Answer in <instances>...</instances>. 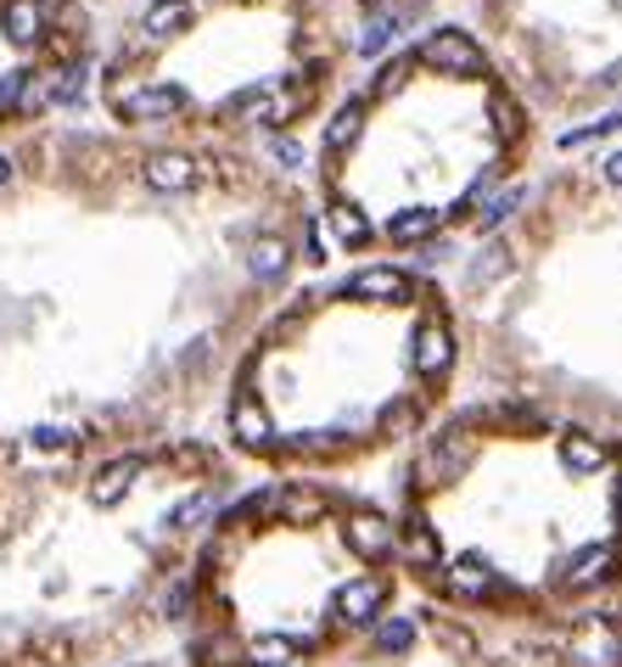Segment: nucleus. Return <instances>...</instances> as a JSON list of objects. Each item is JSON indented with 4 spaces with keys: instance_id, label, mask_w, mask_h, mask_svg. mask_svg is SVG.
I'll return each instance as SVG.
<instances>
[{
    "instance_id": "f257e3e1",
    "label": "nucleus",
    "mask_w": 622,
    "mask_h": 667,
    "mask_svg": "<svg viewBox=\"0 0 622 667\" xmlns=\"http://www.w3.org/2000/svg\"><path fill=\"white\" fill-rule=\"evenodd\" d=\"M415 62L438 68V73H488V57L476 51V39L460 34V28H433V34L421 39Z\"/></svg>"
},
{
    "instance_id": "f03ea898",
    "label": "nucleus",
    "mask_w": 622,
    "mask_h": 667,
    "mask_svg": "<svg viewBox=\"0 0 622 667\" xmlns=\"http://www.w3.org/2000/svg\"><path fill=\"white\" fill-rule=\"evenodd\" d=\"M465 460H471V438L454 426V433H444V438H433V444L421 449V460H415V483H421V488H444V483H454V476H460Z\"/></svg>"
},
{
    "instance_id": "7ed1b4c3",
    "label": "nucleus",
    "mask_w": 622,
    "mask_h": 667,
    "mask_svg": "<svg viewBox=\"0 0 622 667\" xmlns=\"http://www.w3.org/2000/svg\"><path fill=\"white\" fill-rule=\"evenodd\" d=\"M185 107H191V95L180 84H140V90H129L124 102H118V113L129 124H158V118H174Z\"/></svg>"
},
{
    "instance_id": "20e7f679",
    "label": "nucleus",
    "mask_w": 622,
    "mask_h": 667,
    "mask_svg": "<svg viewBox=\"0 0 622 667\" xmlns=\"http://www.w3.org/2000/svg\"><path fill=\"white\" fill-rule=\"evenodd\" d=\"M230 433H235V444L242 449H253V455H269L275 449V426H269V410L258 404V393H235V404H230Z\"/></svg>"
},
{
    "instance_id": "39448f33",
    "label": "nucleus",
    "mask_w": 622,
    "mask_h": 667,
    "mask_svg": "<svg viewBox=\"0 0 622 667\" xmlns=\"http://www.w3.org/2000/svg\"><path fill=\"white\" fill-rule=\"evenodd\" d=\"M617 572V544H589V550H578L566 566H561V589H572V595H584V589H600L606 578Z\"/></svg>"
},
{
    "instance_id": "423d86ee",
    "label": "nucleus",
    "mask_w": 622,
    "mask_h": 667,
    "mask_svg": "<svg viewBox=\"0 0 622 667\" xmlns=\"http://www.w3.org/2000/svg\"><path fill=\"white\" fill-rule=\"evenodd\" d=\"M449 359H454V337H449V325H444V320H426V325L415 331V343H410V365H415V376L438 381V376L449 370Z\"/></svg>"
},
{
    "instance_id": "0eeeda50",
    "label": "nucleus",
    "mask_w": 622,
    "mask_h": 667,
    "mask_svg": "<svg viewBox=\"0 0 622 667\" xmlns=\"http://www.w3.org/2000/svg\"><path fill=\"white\" fill-rule=\"evenodd\" d=\"M343 539L354 555L365 561H381V555H393V528H388V516H376V510H354L343 521Z\"/></svg>"
},
{
    "instance_id": "6e6552de",
    "label": "nucleus",
    "mask_w": 622,
    "mask_h": 667,
    "mask_svg": "<svg viewBox=\"0 0 622 667\" xmlns=\"http://www.w3.org/2000/svg\"><path fill=\"white\" fill-rule=\"evenodd\" d=\"M381 606H388V584H381V578H354V584L337 589V617H343V623H354V629L376 623Z\"/></svg>"
},
{
    "instance_id": "1a4fd4ad",
    "label": "nucleus",
    "mask_w": 622,
    "mask_h": 667,
    "mask_svg": "<svg viewBox=\"0 0 622 667\" xmlns=\"http://www.w3.org/2000/svg\"><path fill=\"white\" fill-rule=\"evenodd\" d=\"M140 471H147V465H140V455H124V460H113V465H102V471H95V483H90V505H118L129 488H135V476Z\"/></svg>"
},
{
    "instance_id": "9d476101",
    "label": "nucleus",
    "mask_w": 622,
    "mask_h": 667,
    "mask_svg": "<svg viewBox=\"0 0 622 667\" xmlns=\"http://www.w3.org/2000/svg\"><path fill=\"white\" fill-rule=\"evenodd\" d=\"M140 174H147L152 191H191L197 185V163H191L185 152H152L147 163H140Z\"/></svg>"
},
{
    "instance_id": "9b49d317",
    "label": "nucleus",
    "mask_w": 622,
    "mask_h": 667,
    "mask_svg": "<svg viewBox=\"0 0 622 667\" xmlns=\"http://www.w3.org/2000/svg\"><path fill=\"white\" fill-rule=\"evenodd\" d=\"M343 292L348 298H370V303H399V298H410V275H399V269H359Z\"/></svg>"
},
{
    "instance_id": "f8f14e48",
    "label": "nucleus",
    "mask_w": 622,
    "mask_h": 667,
    "mask_svg": "<svg viewBox=\"0 0 622 667\" xmlns=\"http://www.w3.org/2000/svg\"><path fill=\"white\" fill-rule=\"evenodd\" d=\"M561 465L566 471H578V476H589V471H606L611 465V449L600 444V438H589V433H561Z\"/></svg>"
},
{
    "instance_id": "ddd939ff",
    "label": "nucleus",
    "mask_w": 622,
    "mask_h": 667,
    "mask_svg": "<svg viewBox=\"0 0 622 667\" xmlns=\"http://www.w3.org/2000/svg\"><path fill=\"white\" fill-rule=\"evenodd\" d=\"M0 28H7L12 45H34V39L45 34V7H39V0H7Z\"/></svg>"
},
{
    "instance_id": "4468645a",
    "label": "nucleus",
    "mask_w": 622,
    "mask_h": 667,
    "mask_svg": "<svg viewBox=\"0 0 622 667\" xmlns=\"http://www.w3.org/2000/svg\"><path fill=\"white\" fill-rule=\"evenodd\" d=\"M404 561L410 566H438L444 561V544H438V533H433V521H426V516H410L404 521Z\"/></svg>"
},
{
    "instance_id": "2eb2a0df",
    "label": "nucleus",
    "mask_w": 622,
    "mask_h": 667,
    "mask_svg": "<svg viewBox=\"0 0 622 667\" xmlns=\"http://www.w3.org/2000/svg\"><path fill=\"white\" fill-rule=\"evenodd\" d=\"M275 510L286 516V521H320L325 516V494L320 488H303V483H292V488H275Z\"/></svg>"
},
{
    "instance_id": "dca6fc26",
    "label": "nucleus",
    "mask_w": 622,
    "mask_h": 667,
    "mask_svg": "<svg viewBox=\"0 0 622 667\" xmlns=\"http://www.w3.org/2000/svg\"><path fill=\"white\" fill-rule=\"evenodd\" d=\"M191 18H197V7H191V0H152V7H147V34H152V39H169V34H180Z\"/></svg>"
},
{
    "instance_id": "f3484780",
    "label": "nucleus",
    "mask_w": 622,
    "mask_h": 667,
    "mask_svg": "<svg viewBox=\"0 0 622 667\" xmlns=\"http://www.w3.org/2000/svg\"><path fill=\"white\" fill-rule=\"evenodd\" d=\"M499 275H510V248L505 242H488L483 253H476V264L465 269V286H471V292H483V286H494Z\"/></svg>"
},
{
    "instance_id": "a211bd4d",
    "label": "nucleus",
    "mask_w": 622,
    "mask_h": 667,
    "mask_svg": "<svg viewBox=\"0 0 622 667\" xmlns=\"http://www.w3.org/2000/svg\"><path fill=\"white\" fill-rule=\"evenodd\" d=\"M286 258H292V253H286L280 235H258L253 253H247V269H253L258 280H280V275H286Z\"/></svg>"
},
{
    "instance_id": "6ab92c4d",
    "label": "nucleus",
    "mask_w": 622,
    "mask_h": 667,
    "mask_svg": "<svg viewBox=\"0 0 622 667\" xmlns=\"http://www.w3.org/2000/svg\"><path fill=\"white\" fill-rule=\"evenodd\" d=\"M325 225H331V235H337V242H348V248H365L370 242V219L354 208V203H337L325 214Z\"/></svg>"
},
{
    "instance_id": "aec40b11",
    "label": "nucleus",
    "mask_w": 622,
    "mask_h": 667,
    "mask_svg": "<svg viewBox=\"0 0 622 667\" xmlns=\"http://www.w3.org/2000/svg\"><path fill=\"white\" fill-rule=\"evenodd\" d=\"M359 129H365V102H348L337 118L325 124V147H331V152H348L354 140H359Z\"/></svg>"
},
{
    "instance_id": "412c9836",
    "label": "nucleus",
    "mask_w": 622,
    "mask_h": 667,
    "mask_svg": "<svg viewBox=\"0 0 622 667\" xmlns=\"http://www.w3.org/2000/svg\"><path fill=\"white\" fill-rule=\"evenodd\" d=\"M399 12H376L370 23H365V34H359V57H381L393 45V34H399Z\"/></svg>"
},
{
    "instance_id": "4be33fe9",
    "label": "nucleus",
    "mask_w": 622,
    "mask_h": 667,
    "mask_svg": "<svg viewBox=\"0 0 622 667\" xmlns=\"http://www.w3.org/2000/svg\"><path fill=\"white\" fill-rule=\"evenodd\" d=\"M247 662H253V667H292V662H298V645L280 640V634H264V640L247 645Z\"/></svg>"
},
{
    "instance_id": "5701e85b",
    "label": "nucleus",
    "mask_w": 622,
    "mask_h": 667,
    "mask_svg": "<svg viewBox=\"0 0 622 667\" xmlns=\"http://www.w3.org/2000/svg\"><path fill=\"white\" fill-rule=\"evenodd\" d=\"M449 589L465 595V600H483V595H494V578L483 572V561H465V566L449 572Z\"/></svg>"
},
{
    "instance_id": "b1692460",
    "label": "nucleus",
    "mask_w": 622,
    "mask_h": 667,
    "mask_svg": "<svg viewBox=\"0 0 622 667\" xmlns=\"http://www.w3.org/2000/svg\"><path fill=\"white\" fill-rule=\"evenodd\" d=\"M433 230H438V214L433 208H404L393 219V242H426Z\"/></svg>"
},
{
    "instance_id": "393cba45",
    "label": "nucleus",
    "mask_w": 622,
    "mask_h": 667,
    "mask_svg": "<svg viewBox=\"0 0 622 667\" xmlns=\"http://www.w3.org/2000/svg\"><path fill=\"white\" fill-rule=\"evenodd\" d=\"M410 645H415V617H388V623L376 629V651L381 656H399Z\"/></svg>"
},
{
    "instance_id": "a878e982",
    "label": "nucleus",
    "mask_w": 622,
    "mask_h": 667,
    "mask_svg": "<svg viewBox=\"0 0 622 667\" xmlns=\"http://www.w3.org/2000/svg\"><path fill=\"white\" fill-rule=\"evenodd\" d=\"M488 129L499 140H516L521 135V107L510 102V95H494V102H488Z\"/></svg>"
},
{
    "instance_id": "bb28decb",
    "label": "nucleus",
    "mask_w": 622,
    "mask_h": 667,
    "mask_svg": "<svg viewBox=\"0 0 622 667\" xmlns=\"http://www.w3.org/2000/svg\"><path fill=\"white\" fill-rule=\"evenodd\" d=\"M415 421H421V404H415V399H399V404L381 410V433H388V438H404Z\"/></svg>"
},
{
    "instance_id": "cd10ccee",
    "label": "nucleus",
    "mask_w": 622,
    "mask_h": 667,
    "mask_svg": "<svg viewBox=\"0 0 622 667\" xmlns=\"http://www.w3.org/2000/svg\"><path fill=\"white\" fill-rule=\"evenodd\" d=\"M208 510H214V499H208V494H191L185 505H174V510H169V528H191V521H203Z\"/></svg>"
},
{
    "instance_id": "c85d7f7f",
    "label": "nucleus",
    "mask_w": 622,
    "mask_h": 667,
    "mask_svg": "<svg viewBox=\"0 0 622 667\" xmlns=\"http://www.w3.org/2000/svg\"><path fill=\"white\" fill-rule=\"evenodd\" d=\"M611 129H622V113H606V118H595V124H584V129L561 135V147H584V140H595V135H611Z\"/></svg>"
},
{
    "instance_id": "c756f323",
    "label": "nucleus",
    "mask_w": 622,
    "mask_h": 667,
    "mask_svg": "<svg viewBox=\"0 0 622 667\" xmlns=\"http://www.w3.org/2000/svg\"><path fill=\"white\" fill-rule=\"evenodd\" d=\"M404 79H410V57H399V62H388V68L376 73V95H399Z\"/></svg>"
},
{
    "instance_id": "7c9ffc66",
    "label": "nucleus",
    "mask_w": 622,
    "mask_h": 667,
    "mask_svg": "<svg viewBox=\"0 0 622 667\" xmlns=\"http://www.w3.org/2000/svg\"><path fill=\"white\" fill-rule=\"evenodd\" d=\"M516 203H521V185H510V191H499V197H488V208H483V225L494 230V225H499V219H505Z\"/></svg>"
},
{
    "instance_id": "2f4dec72",
    "label": "nucleus",
    "mask_w": 622,
    "mask_h": 667,
    "mask_svg": "<svg viewBox=\"0 0 622 667\" xmlns=\"http://www.w3.org/2000/svg\"><path fill=\"white\" fill-rule=\"evenodd\" d=\"M269 158L286 163V169H298V163H303V147H298L292 135H269Z\"/></svg>"
},
{
    "instance_id": "473e14b6",
    "label": "nucleus",
    "mask_w": 622,
    "mask_h": 667,
    "mask_svg": "<svg viewBox=\"0 0 622 667\" xmlns=\"http://www.w3.org/2000/svg\"><path fill=\"white\" fill-rule=\"evenodd\" d=\"M34 444H39V449H68V444H73V433H62V426H39Z\"/></svg>"
},
{
    "instance_id": "72a5a7b5",
    "label": "nucleus",
    "mask_w": 622,
    "mask_h": 667,
    "mask_svg": "<svg viewBox=\"0 0 622 667\" xmlns=\"http://www.w3.org/2000/svg\"><path fill=\"white\" fill-rule=\"evenodd\" d=\"M23 79H28V73H7V79H0V107H18V95H23Z\"/></svg>"
},
{
    "instance_id": "f704fd0d",
    "label": "nucleus",
    "mask_w": 622,
    "mask_h": 667,
    "mask_svg": "<svg viewBox=\"0 0 622 667\" xmlns=\"http://www.w3.org/2000/svg\"><path fill=\"white\" fill-rule=\"evenodd\" d=\"M444 645H449V651H471V634H465V629H444Z\"/></svg>"
},
{
    "instance_id": "c9c22d12",
    "label": "nucleus",
    "mask_w": 622,
    "mask_h": 667,
    "mask_svg": "<svg viewBox=\"0 0 622 667\" xmlns=\"http://www.w3.org/2000/svg\"><path fill=\"white\" fill-rule=\"evenodd\" d=\"M606 180H611V185H622V152H617V158H606Z\"/></svg>"
},
{
    "instance_id": "e433bc0d",
    "label": "nucleus",
    "mask_w": 622,
    "mask_h": 667,
    "mask_svg": "<svg viewBox=\"0 0 622 667\" xmlns=\"http://www.w3.org/2000/svg\"><path fill=\"white\" fill-rule=\"evenodd\" d=\"M7 180H12V158H7V152H0V185H7Z\"/></svg>"
},
{
    "instance_id": "4c0bfd02",
    "label": "nucleus",
    "mask_w": 622,
    "mask_h": 667,
    "mask_svg": "<svg viewBox=\"0 0 622 667\" xmlns=\"http://www.w3.org/2000/svg\"><path fill=\"white\" fill-rule=\"evenodd\" d=\"M617 516H622V483H617Z\"/></svg>"
}]
</instances>
